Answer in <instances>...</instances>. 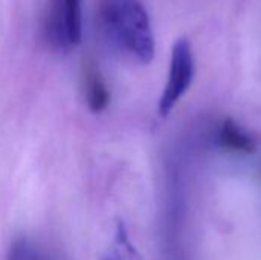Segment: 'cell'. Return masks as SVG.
<instances>
[{"label":"cell","mask_w":261,"mask_h":260,"mask_svg":"<svg viewBox=\"0 0 261 260\" xmlns=\"http://www.w3.org/2000/svg\"><path fill=\"white\" fill-rule=\"evenodd\" d=\"M219 144L222 149L234 153H252L257 149L255 139L234 120H225L219 130Z\"/></svg>","instance_id":"obj_5"},{"label":"cell","mask_w":261,"mask_h":260,"mask_svg":"<svg viewBox=\"0 0 261 260\" xmlns=\"http://www.w3.org/2000/svg\"><path fill=\"white\" fill-rule=\"evenodd\" d=\"M99 25L107 38L142 64L151 63L156 41L150 15L141 0H101Z\"/></svg>","instance_id":"obj_1"},{"label":"cell","mask_w":261,"mask_h":260,"mask_svg":"<svg viewBox=\"0 0 261 260\" xmlns=\"http://www.w3.org/2000/svg\"><path fill=\"white\" fill-rule=\"evenodd\" d=\"M41 34L52 51L76 48L83 37V0H47Z\"/></svg>","instance_id":"obj_2"},{"label":"cell","mask_w":261,"mask_h":260,"mask_svg":"<svg viewBox=\"0 0 261 260\" xmlns=\"http://www.w3.org/2000/svg\"><path fill=\"white\" fill-rule=\"evenodd\" d=\"M6 260H54L50 254L34 239L18 236L12 241L8 250Z\"/></svg>","instance_id":"obj_7"},{"label":"cell","mask_w":261,"mask_h":260,"mask_svg":"<svg viewBox=\"0 0 261 260\" xmlns=\"http://www.w3.org/2000/svg\"><path fill=\"white\" fill-rule=\"evenodd\" d=\"M101 260H142L139 251L132 244L128 231L124 225V222H118L113 247L101 257Z\"/></svg>","instance_id":"obj_6"},{"label":"cell","mask_w":261,"mask_h":260,"mask_svg":"<svg viewBox=\"0 0 261 260\" xmlns=\"http://www.w3.org/2000/svg\"><path fill=\"white\" fill-rule=\"evenodd\" d=\"M196 75V60L190 40L179 38L174 41L171 49L170 67L167 83L159 98L158 112L162 118H167L188 92Z\"/></svg>","instance_id":"obj_3"},{"label":"cell","mask_w":261,"mask_h":260,"mask_svg":"<svg viewBox=\"0 0 261 260\" xmlns=\"http://www.w3.org/2000/svg\"><path fill=\"white\" fill-rule=\"evenodd\" d=\"M81 86L89 109L93 113L104 112L110 104L112 95L99 66L90 57L84 58L81 66Z\"/></svg>","instance_id":"obj_4"}]
</instances>
